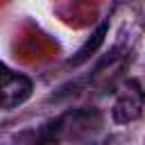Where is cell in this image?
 <instances>
[{
    "instance_id": "6da1fadb",
    "label": "cell",
    "mask_w": 145,
    "mask_h": 145,
    "mask_svg": "<svg viewBox=\"0 0 145 145\" xmlns=\"http://www.w3.org/2000/svg\"><path fill=\"white\" fill-rule=\"evenodd\" d=\"M32 95V82L29 77L11 70L0 61V109L9 111L20 106L27 97Z\"/></svg>"
},
{
    "instance_id": "7a4b0ae2",
    "label": "cell",
    "mask_w": 145,
    "mask_h": 145,
    "mask_svg": "<svg viewBox=\"0 0 145 145\" xmlns=\"http://www.w3.org/2000/svg\"><path fill=\"white\" fill-rule=\"evenodd\" d=\"M143 104H145V93L140 88V84L136 79H127L118 93H116V100H113V120L125 125V122H131L140 116L143 111Z\"/></svg>"
}]
</instances>
